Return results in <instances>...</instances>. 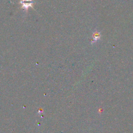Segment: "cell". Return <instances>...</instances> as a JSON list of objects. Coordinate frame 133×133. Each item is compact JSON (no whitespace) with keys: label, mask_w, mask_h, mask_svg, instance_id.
Listing matches in <instances>:
<instances>
[{"label":"cell","mask_w":133,"mask_h":133,"mask_svg":"<svg viewBox=\"0 0 133 133\" xmlns=\"http://www.w3.org/2000/svg\"><path fill=\"white\" fill-rule=\"evenodd\" d=\"M34 2H33V0H21L20 3L22 5L21 8L28 10L29 7H32L33 8V4Z\"/></svg>","instance_id":"6da1fadb"},{"label":"cell","mask_w":133,"mask_h":133,"mask_svg":"<svg viewBox=\"0 0 133 133\" xmlns=\"http://www.w3.org/2000/svg\"><path fill=\"white\" fill-rule=\"evenodd\" d=\"M92 38H93V41H94L93 42H95L98 39H99L100 38V33L97 31H95V32H94L92 35Z\"/></svg>","instance_id":"7a4b0ae2"}]
</instances>
